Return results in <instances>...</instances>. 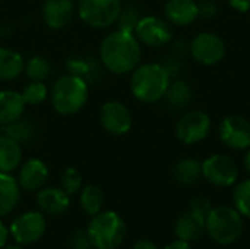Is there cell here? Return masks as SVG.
I'll use <instances>...</instances> for the list:
<instances>
[{
    "instance_id": "d4e9b609",
    "label": "cell",
    "mask_w": 250,
    "mask_h": 249,
    "mask_svg": "<svg viewBox=\"0 0 250 249\" xmlns=\"http://www.w3.org/2000/svg\"><path fill=\"white\" fill-rule=\"evenodd\" d=\"M81 207L85 211V214L94 217L95 214L101 213L104 203H105V195L103 189L97 185H86L82 188L81 198H79Z\"/></svg>"
},
{
    "instance_id": "7402d4cb",
    "label": "cell",
    "mask_w": 250,
    "mask_h": 249,
    "mask_svg": "<svg viewBox=\"0 0 250 249\" xmlns=\"http://www.w3.org/2000/svg\"><path fill=\"white\" fill-rule=\"evenodd\" d=\"M25 68L23 56L9 47H0V81L18 79Z\"/></svg>"
},
{
    "instance_id": "30bf717a",
    "label": "cell",
    "mask_w": 250,
    "mask_h": 249,
    "mask_svg": "<svg viewBox=\"0 0 250 249\" xmlns=\"http://www.w3.org/2000/svg\"><path fill=\"white\" fill-rule=\"evenodd\" d=\"M47 230V220L40 211H26L18 216L10 227L9 233L18 245H31L42 238Z\"/></svg>"
},
{
    "instance_id": "7c38bea8",
    "label": "cell",
    "mask_w": 250,
    "mask_h": 249,
    "mask_svg": "<svg viewBox=\"0 0 250 249\" xmlns=\"http://www.w3.org/2000/svg\"><path fill=\"white\" fill-rule=\"evenodd\" d=\"M218 136L230 150H248L250 147V122L237 114L226 116L218 126Z\"/></svg>"
},
{
    "instance_id": "1f68e13d",
    "label": "cell",
    "mask_w": 250,
    "mask_h": 249,
    "mask_svg": "<svg viewBox=\"0 0 250 249\" xmlns=\"http://www.w3.org/2000/svg\"><path fill=\"white\" fill-rule=\"evenodd\" d=\"M139 19H141V16H139L138 9H135L133 6H125V7H122L117 23H119V28L135 31V26Z\"/></svg>"
},
{
    "instance_id": "e575fe53",
    "label": "cell",
    "mask_w": 250,
    "mask_h": 249,
    "mask_svg": "<svg viewBox=\"0 0 250 249\" xmlns=\"http://www.w3.org/2000/svg\"><path fill=\"white\" fill-rule=\"evenodd\" d=\"M198 10L201 18H212L217 13V6L212 0H202L198 3Z\"/></svg>"
},
{
    "instance_id": "ac0fdd59",
    "label": "cell",
    "mask_w": 250,
    "mask_h": 249,
    "mask_svg": "<svg viewBox=\"0 0 250 249\" xmlns=\"http://www.w3.org/2000/svg\"><path fill=\"white\" fill-rule=\"evenodd\" d=\"M25 101L22 94L15 90H1L0 91V125L6 126L18 119H21L25 113Z\"/></svg>"
},
{
    "instance_id": "60d3db41",
    "label": "cell",
    "mask_w": 250,
    "mask_h": 249,
    "mask_svg": "<svg viewBox=\"0 0 250 249\" xmlns=\"http://www.w3.org/2000/svg\"><path fill=\"white\" fill-rule=\"evenodd\" d=\"M1 249H22L19 245H12V247H3Z\"/></svg>"
},
{
    "instance_id": "5bb4252c",
    "label": "cell",
    "mask_w": 250,
    "mask_h": 249,
    "mask_svg": "<svg viewBox=\"0 0 250 249\" xmlns=\"http://www.w3.org/2000/svg\"><path fill=\"white\" fill-rule=\"evenodd\" d=\"M41 15L48 28L63 29L75 16V4L72 0H44Z\"/></svg>"
},
{
    "instance_id": "f546056e",
    "label": "cell",
    "mask_w": 250,
    "mask_h": 249,
    "mask_svg": "<svg viewBox=\"0 0 250 249\" xmlns=\"http://www.w3.org/2000/svg\"><path fill=\"white\" fill-rule=\"evenodd\" d=\"M233 201L236 210L243 216L250 219V179L240 182L233 192Z\"/></svg>"
},
{
    "instance_id": "52a82bcc",
    "label": "cell",
    "mask_w": 250,
    "mask_h": 249,
    "mask_svg": "<svg viewBox=\"0 0 250 249\" xmlns=\"http://www.w3.org/2000/svg\"><path fill=\"white\" fill-rule=\"evenodd\" d=\"M202 176L214 186L227 188L237 182L239 166L226 154H212L202 163Z\"/></svg>"
},
{
    "instance_id": "f1b7e54d",
    "label": "cell",
    "mask_w": 250,
    "mask_h": 249,
    "mask_svg": "<svg viewBox=\"0 0 250 249\" xmlns=\"http://www.w3.org/2000/svg\"><path fill=\"white\" fill-rule=\"evenodd\" d=\"M22 98L28 106H38L47 100L50 91L42 81H31L22 90Z\"/></svg>"
},
{
    "instance_id": "3957f363",
    "label": "cell",
    "mask_w": 250,
    "mask_h": 249,
    "mask_svg": "<svg viewBox=\"0 0 250 249\" xmlns=\"http://www.w3.org/2000/svg\"><path fill=\"white\" fill-rule=\"evenodd\" d=\"M89 97L88 82L76 75L67 73L60 76L50 90V101L56 113L70 116L81 112Z\"/></svg>"
},
{
    "instance_id": "8d00e7d4",
    "label": "cell",
    "mask_w": 250,
    "mask_h": 249,
    "mask_svg": "<svg viewBox=\"0 0 250 249\" xmlns=\"http://www.w3.org/2000/svg\"><path fill=\"white\" fill-rule=\"evenodd\" d=\"M133 249H158L157 245L149 241V239H139L135 245H133Z\"/></svg>"
},
{
    "instance_id": "2e32d148",
    "label": "cell",
    "mask_w": 250,
    "mask_h": 249,
    "mask_svg": "<svg viewBox=\"0 0 250 249\" xmlns=\"http://www.w3.org/2000/svg\"><path fill=\"white\" fill-rule=\"evenodd\" d=\"M166 19L176 26H188L199 18L195 0H167L164 4Z\"/></svg>"
},
{
    "instance_id": "484cf974",
    "label": "cell",
    "mask_w": 250,
    "mask_h": 249,
    "mask_svg": "<svg viewBox=\"0 0 250 249\" xmlns=\"http://www.w3.org/2000/svg\"><path fill=\"white\" fill-rule=\"evenodd\" d=\"M164 98L173 109H183L192 101V90L186 81L176 79L170 82Z\"/></svg>"
},
{
    "instance_id": "ba28073f",
    "label": "cell",
    "mask_w": 250,
    "mask_h": 249,
    "mask_svg": "<svg viewBox=\"0 0 250 249\" xmlns=\"http://www.w3.org/2000/svg\"><path fill=\"white\" fill-rule=\"evenodd\" d=\"M133 32L141 44L154 48L164 47L173 40L171 23L158 16H142L138 21Z\"/></svg>"
},
{
    "instance_id": "f35d334b",
    "label": "cell",
    "mask_w": 250,
    "mask_h": 249,
    "mask_svg": "<svg viewBox=\"0 0 250 249\" xmlns=\"http://www.w3.org/2000/svg\"><path fill=\"white\" fill-rule=\"evenodd\" d=\"M164 249H192V247H190L189 242H185V241L177 239V241L171 242L170 245H167Z\"/></svg>"
},
{
    "instance_id": "83f0119b",
    "label": "cell",
    "mask_w": 250,
    "mask_h": 249,
    "mask_svg": "<svg viewBox=\"0 0 250 249\" xmlns=\"http://www.w3.org/2000/svg\"><path fill=\"white\" fill-rule=\"evenodd\" d=\"M1 131H3L4 135L13 138L19 144H25V142L32 139L35 129H34V126H32V123L29 120H25L23 117H21V119H18L16 122H13L10 125L1 126Z\"/></svg>"
},
{
    "instance_id": "d6a6232c",
    "label": "cell",
    "mask_w": 250,
    "mask_h": 249,
    "mask_svg": "<svg viewBox=\"0 0 250 249\" xmlns=\"http://www.w3.org/2000/svg\"><path fill=\"white\" fill-rule=\"evenodd\" d=\"M69 247L70 249H94L88 232L83 229H78L72 233L69 239Z\"/></svg>"
},
{
    "instance_id": "9c48e42d",
    "label": "cell",
    "mask_w": 250,
    "mask_h": 249,
    "mask_svg": "<svg viewBox=\"0 0 250 249\" xmlns=\"http://www.w3.org/2000/svg\"><path fill=\"white\" fill-rule=\"evenodd\" d=\"M211 119L205 112L190 110L185 113L176 123V136L186 145L204 141L211 132Z\"/></svg>"
},
{
    "instance_id": "6da1fadb",
    "label": "cell",
    "mask_w": 250,
    "mask_h": 249,
    "mask_svg": "<svg viewBox=\"0 0 250 249\" xmlns=\"http://www.w3.org/2000/svg\"><path fill=\"white\" fill-rule=\"evenodd\" d=\"M142 48L133 31L119 28L110 32L100 45L101 65L114 75L132 73L141 63Z\"/></svg>"
},
{
    "instance_id": "277c9868",
    "label": "cell",
    "mask_w": 250,
    "mask_h": 249,
    "mask_svg": "<svg viewBox=\"0 0 250 249\" xmlns=\"http://www.w3.org/2000/svg\"><path fill=\"white\" fill-rule=\"evenodd\" d=\"M94 249H117L126 238V225L114 211L95 214L86 229Z\"/></svg>"
},
{
    "instance_id": "8fae6325",
    "label": "cell",
    "mask_w": 250,
    "mask_h": 249,
    "mask_svg": "<svg viewBox=\"0 0 250 249\" xmlns=\"http://www.w3.org/2000/svg\"><path fill=\"white\" fill-rule=\"evenodd\" d=\"M190 56L204 66L220 63L226 56V43L214 32H199L189 45Z\"/></svg>"
},
{
    "instance_id": "d6986e66",
    "label": "cell",
    "mask_w": 250,
    "mask_h": 249,
    "mask_svg": "<svg viewBox=\"0 0 250 249\" xmlns=\"http://www.w3.org/2000/svg\"><path fill=\"white\" fill-rule=\"evenodd\" d=\"M205 232V219L193 211H188L182 214L174 226V233L180 241L193 242L198 241Z\"/></svg>"
},
{
    "instance_id": "7a4b0ae2",
    "label": "cell",
    "mask_w": 250,
    "mask_h": 249,
    "mask_svg": "<svg viewBox=\"0 0 250 249\" xmlns=\"http://www.w3.org/2000/svg\"><path fill=\"white\" fill-rule=\"evenodd\" d=\"M171 75L163 63L138 65L130 75V92L141 103H157L164 98Z\"/></svg>"
},
{
    "instance_id": "cb8c5ba5",
    "label": "cell",
    "mask_w": 250,
    "mask_h": 249,
    "mask_svg": "<svg viewBox=\"0 0 250 249\" xmlns=\"http://www.w3.org/2000/svg\"><path fill=\"white\" fill-rule=\"evenodd\" d=\"M173 178L180 185H193L202 178V164L195 158H182L173 166Z\"/></svg>"
},
{
    "instance_id": "4316f807",
    "label": "cell",
    "mask_w": 250,
    "mask_h": 249,
    "mask_svg": "<svg viewBox=\"0 0 250 249\" xmlns=\"http://www.w3.org/2000/svg\"><path fill=\"white\" fill-rule=\"evenodd\" d=\"M23 72L29 81H42L44 82L45 79L50 78L53 68H51V63L48 62V59H45L42 56H32L31 59H28L25 62Z\"/></svg>"
},
{
    "instance_id": "4dcf8cb0",
    "label": "cell",
    "mask_w": 250,
    "mask_h": 249,
    "mask_svg": "<svg viewBox=\"0 0 250 249\" xmlns=\"http://www.w3.org/2000/svg\"><path fill=\"white\" fill-rule=\"evenodd\" d=\"M60 188L69 194L75 195L82 189V175L75 167H67L60 175Z\"/></svg>"
},
{
    "instance_id": "44dd1931",
    "label": "cell",
    "mask_w": 250,
    "mask_h": 249,
    "mask_svg": "<svg viewBox=\"0 0 250 249\" xmlns=\"http://www.w3.org/2000/svg\"><path fill=\"white\" fill-rule=\"evenodd\" d=\"M21 198V186L18 179L10 173L0 172V217L7 216L15 210Z\"/></svg>"
},
{
    "instance_id": "4fadbf2b",
    "label": "cell",
    "mask_w": 250,
    "mask_h": 249,
    "mask_svg": "<svg viewBox=\"0 0 250 249\" xmlns=\"http://www.w3.org/2000/svg\"><path fill=\"white\" fill-rule=\"evenodd\" d=\"M98 119L103 129L114 136L126 135L132 129V123H133L130 110L123 103L116 100L105 101L101 106Z\"/></svg>"
},
{
    "instance_id": "836d02e7",
    "label": "cell",
    "mask_w": 250,
    "mask_h": 249,
    "mask_svg": "<svg viewBox=\"0 0 250 249\" xmlns=\"http://www.w3.org/2000/svg\"><path fill=\"white\" fill-rule=\"evenodd\" d=\"M212 208H214V207H212V204H211V201H209L208 198L198 197V198H195V200L190 201V211L199 214V216L204 217L205 220H207V217L211 214Z\"/></svg>"
},
{
    "instance_id": "603a6c76",
    "label": "cell",
    "mask_w": 250,
    "mask_h": 249,
    "mask_svg": "<svg viewBox=\"0 0 250 249\" xmlns=\"http://www.w3.org/2000/svg\"><path fill=\"white\" fill-rule=\"evenodd\" d=\"M22 163V147L13 138L0 135V172L12 173Z\"/></svg>"
},
{
    "instance_id": "e0dca14e",
    "label": "cell",
    "mask_w": 250,
    "mask_h": 249,
    "mask_svg": "<svg viewBox=\"0 0 250 249\" xmlns=\"http://www.w3.org/2000/svg\"><path fill=\"white\" fill-rule=\"evenodd\" d=\"M37 205L40 210L50 216H59L67 211L70 205V195L62 188H41L37 194Z\"/></svg>"
},
{
    "instance_id": "ffe728a7",
    "label": "cell",
    "mask_w": 250,
    "mask_h": 249,
    "mask_svg": "<svg viewBox=\"0 0 250 249\" xmlns=\"http://www.w3.org/2000/svg\"><path fill=\"white\" fill-rule=\"evenodd\" d=\"M66 69L69 73L85 79L88 84H95L101 78V66L94 57L70 56L66 60Z\"/></svg>"
},
{
    "instance_id": "ab89813d",
    "label": "cell",
    "mask_w": 250,
    "mask_h": 249,
    "mask_svg": "<svg viewBox=\"0 0 250 249\" xmlns=\"http://www.w3.org/2000/svg\"><path fill=\"white\" fill-rule=\"evenodd\" d=\"M245 167H246L248 173L250 175V147L248 148V153H246V156H245Z\"/></svg>"
},
{
    "instance_id": "8992f818",
    "label": "cell",
    "mask_w": 250,
    "mask_h": 249,
    "mask_svg": "<svg viewBox=\"0 0 250 249\" xmlns=\"http://www.w3.org/2000/svg\"><path fill=\"white\" fill-rule=\"evenodd\" d=\"M122 7L120 0H79L78 15L85 25L105 29L117 23Z\"/></svg>"
},
{
    "instance_id": "74e56055",
    "label": "cell",
    "mask_w": 250,
    "mask_h": 249,
    "mask_svg": "<svg viewBox=\"0 0 250 249\" xmlns=\"http://www.w3.org/2000/svg\"><path fill=\"white\" fill-rule=\"evenodd\" d=\"M9 239V229L3 225V222L0 220V249L3 247H6Z\"/></svg>"
},
{
    "instance_id": "9a60e30c",
    "label": "cell",
    "mask_w": 250,
    "mask_h": 249,
    "mask_svg": "<svg viewBox=\"0 0 250 249\" xmlns=\"http://www.w3.org/2000/svg\"><path fill=\"white\" fill-rule=\"evenodd\" d=\"M48 179V167L40 158H29L26 160L18 176V183L21 189L26 192H35L45 186Z\"/></svg>"
},
{
    "instance_id": "d590c367",
    "label": "cell",
    "mask_w": 250,
    "mask_h": 249,
    "mask_svg": "<svg viewBox=\"0 0 250 249\" xmlns=\"http://www.w3.org/2000/svg\"><path fill=\"white\" fill-rule=\"evenodd\" d=\"M230 6L240 12V13H246L250 10V0H229Z\"/></svg>"
},
{
    "instance_id": "5b68a950",
    "label": "cell",
    "mask_w": 250,
    "mask_h": 249,
    "mask_svg": "<svg viewBox=\"0 0 250 249\" xmlns=\"http://www.w3.org/2000/svg\"><path fill=\"white\" fill-rule=\"evenodd\" d=\"M205 230L214 242L220 245H231L243 232L242 214L236 208L226 205L212 208L205 220Z\"/></svg>"
}]
</instances>
